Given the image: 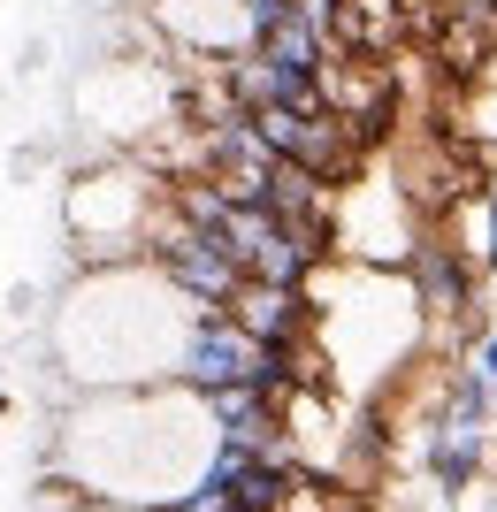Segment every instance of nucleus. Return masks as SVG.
<instances>
[{
	"label": "nucleus",
	"mask_w": 497,
	"mask_h": 512,
	"mask_svg": "<svg viewBox=\"0 0 497 512\" xmlns=\"http://www.w3.org/2000/svg\"><path fill=\"white\" fill-rule=\"evenodd\" d=\"M207 451H215V413L199 390H92L62 428V482L108 505L176 512V497L207 474Z\"/></svg>",
	"instance_id": "obj_1"
},
{
	"label": "nucleus",
	"mask_w": 497,
	"mask_h": 512,
	"mask_svg": "<svg viewBox=\"0 0 497 512\" xmlns=\"http://www.w3.org/2000/svg\"><path fill=\"white\" fill-rule=\"evenodd\" d=\"M77 512H138V505H108V497H85Z\"/></svg>",
	"instance_id": "obj_9"
},
{
	"label": "nucleus",
	"mask_w": 497,
	"mask_h": 512,
	"mask_svg": "<svg viewBox=\"0 0 497 512\" xmlns=\"http://www.w3.org/2000/svg\"><path fill=\"white\" fill-rule=\"evenodd\" d=\"M490 398H497V383H490Z\"/></svg>",
	"instance_id": "obj_10"
},
{
	"label": "nucleus",
	"mask_w": 497,
	"mask_h": 512,
	"mask_svg": "<svg viewBox=\"0 0 497 512\" xmlns=\"http://www.w3.org/2000/svg\"><path fill=\"white\" fill-rule=\"evenodd\" d=\"M253 367H260V337L238 314H199L184 352H176V383L199 390V398H215V390L253 383Z\"/></svg>",
	"instance_id": "obj_5"
},
{
	"label": "nucleus",
	"mask_w": 497,
	"mask_h": 512,
	"mask_svg": "<svg viewBox=\"0 0 497 512\" xmlns=\"http://www.w3.org/2000/svg\"><path fill=\"white\" fill-rule=\"evenodd\" d=\"M467 367H482V375L497 383V329H482V337H475V360H467Z\"/></svg>",
	"instance_id": "obj_8"
},
{
	"label": "nucleus",
	"mask_w": 497,
	"mask_h": 512,
	"mask_svg": "<svg viewBox=\"0 0 497 512\" xmlns=\"http://www.w3.org/2000/svg\"><path fill=\"white\" fill-rule=\"evenodd\" d=\"M475 222H482V230H475V253H482V268H490V276H497V192H482Z\"/></svg>",
	"instance_id": "obj_7"
},
{
	"label": "nucleus",
	"mask_w": 497,
	"mask_h": 512,
	"mask_svg": "<svg viewBox=\"0 0 497 512\" xmlns=\"http://www.w3.org/2000/svg\"><path fill=\"white\" fill-rule=\"evenodd\" d=\"M176 222V192L138 161L115 169H85L69 184V230L85 245L92 268H123V260H153V245Z\"/></svg>",
	"instance_id": "obj_3"
},
{
	"label": "nucleus",
	"mask_w": 497,
	"mask_h": 512,
	"mask_svg": "<svg viewBox=\"0 0 497 512\" xmlns=\"http://www.w3.org/2000/svg\"><path fill=\"white\" fill-rule=\"evenodd\" d=\"M192 321L199 306L153 260H123V268H92L77 283V299L54 321V344L85 390H146L176 383V352L192 337Z\"/></svg>",
	"instance_id": "obj_2"
},
{
	"label": "nucleus",
	"mask_w": 497,
	"mask_h": 512,
	"mask_svg": "<svg viewBox=\"0 0 497 512\" xmlns=\"http://www.w3.org/2000/svg\"><path fill=\"white\" fill-rule=\"evenodd\" d=\"M429 474H436V490H444V497H467L482 474H490L482 436H475V428H444V421H436L429 428Z\"/></svg>",
	"instance_id": "obj_6"
},
{
	"label": "nucleus",
	"mask_w": 497,
	"mask_h": 512,
	"mask_svg": "<svg viewBox=\"0 0 497 512\" xmlns=\"http://www.w3.org/2000/svg\"><path fill=\"white\" fill-rule=\"evenodd\" d=\"M153 268H161V276H169L199 314H230L238 291L253 283V276H245V260L230 253V237H222V230H199V222H184V214H176L169 237L153 245Z\"/></svg>",
	"instance_id": "obj_4"
}]
</instances>
